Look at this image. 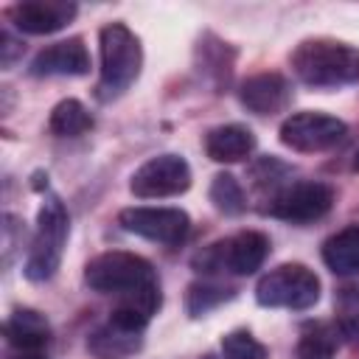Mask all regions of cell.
I'll list each match as a JSON object with an SVG mask.
<instances>
[{"label":"cell","instance_id":"obj_24","mask_svg":"<svg viewBox=\"0 0 359 359\" xmlns=\"http://www.w3.org/2000/svg\"><path fill=\"white\" fill-rule=\"evenodd\" d=\"M20 359H42L39 353H20Z\"/></svg>","mask_w":359,"mask_h":359},{"label":"cell","instance_id":"obj_22","mask_svg":"<svg viewBox=\"0 0 359 359\" xmlns=\"http://www.w3.org/2000/svg\"><path fill=\"white\" fill-rule=\"evenodd\" d=\"M227 294V289L222 286H210V283H191L188 286V294H185V309L191 317H199L205 311H210L213 306H219Z\"/></svg>","mask_w":359,"mask_h":359},{"label":"cell","instance_id":"obj_13","mask_svg":"<svg viewBox=\"0 0 359 359\" xmlns=\"http://www.w3.org/2000/svg\"><path fill=\"white\" fill-rule=\"evenodd\" d=\"M238 98L255 115H275L292 104V84L280 73H258L241 84Z\"/></svg>","mask_w":359,"mask_h":359},{"label":"cell","instance_id":"obj_17","mask_svg":"<svg viewBox=\"0 0 359 359\" xmlns=\"http://www.w3.org/2000/svg\"><path fill=\"white\" fill-rule=\"evenodd\" d=\"M323 261L334 275L359 272V224L342 227L323 244Z\"/></svg>","mask_w":359,"mask_h":359},{"label":"cell","instance_id":"obj_5","mask_svg":"<svg viewBox=\"0 0 359 359\" xmlns=\"http://www.w3.org/2000/svg\"><path fill=\"white\" fill-rule=\"evenodd\" d=\"M255 300L264 309H311L320 300V278L303 264H280L258 280Z\"/></svg>","mask_w":359,"mask_h":359},{"label":"cell","instance_id":"obj_16","mask_svg":"<svg viewBox=\"0 0 359 359\" xmlns=\"http://www.w3.org/2000/svg\"><path fill=\"white\" fill-rule=\"evenodd\" d=\"M87 348L95 359H129L140 348V334L126 331V328L107 320V325H101L90 334Z\"/></svg>","mask_w":359,"mask_h":359},{"label":"cell","instance_id":"obj_19","mask_svg":"<svg viewBox=\"0 0 359 359\" xmlns=\"http://www.w3.org/2000/svg\"><path fill=\"white\" fill-rule=\"evenodd\" d=\"M339 345V331L328 323H317L303 331L297 342V359H331Z\"/></svg>","mask_w":359,"mask_h":359},{"label":"cell","instance_id":"obj_2","mask_svg":"<svg viewBox=\"0 0 359 359\" xmlns=\"http://www.w3.org/2000/svg\"><path fill=\"white\" fill-rule=\"evenodd\" d=\"M98 45H101V76L95 84V95L101 101H112L123 95L140 76L143 48L140 39L123 22L104 25L98 34Z\"/></svg>","mask_w":359,"mask_h":359},{"label":"cell","instance_id":"obj_4","mask_svg":"<svg viewBox=\"0 0 359 359\" xmlns=\"http://www.w3.org/2000/svg\"><path fill=\"white\" fill-rule=\"evenodd\" d=\"M84 283L93 292L126 297L146 286H157V275L143 255H135L126 250H109L95 255L84 266Z\"/></svg>","mask_w":359,"mask_h":359},{"label":"cell","instance_id":"obj_11","mask_svg":"<svg viewBox=\"0 0 359 359\" xmlns=\"http://www.w3.org/2000/svg\"><path fill=\"white\" fill-rule=\"evenodd\" d=\"M73 17H76V3L67 0H22L11 8V22L17 25V31L31 36L62 31Z\"/></svg>","mask_w":359,"mask_h":359},{"label":"cell","instance_id":"obj_25","mask_svg":"<svg viewBox=\"0 0 359 359\" xmlns=\"http://www.w3.org/2000/svg\"><path fill=\"white\" fill-rule=\"evenodd\" d=\"M353 171H359V151H356V157H353Z\"/></svg>","mask_w":359,"mask_h":359},{"label":"cell","instance_id":"obj_3","mask_svg":"<svg viewBox=\"0 0 359 359\" xmlns=\"http://www.w3.org/2000/svg\"><path fill=\"white\" fill-rule=\"evenodd\" d=\"M70 233V216L59 196H48L36 213V236L25 258V278L34 283L50 280L62 264V252Z\"/></svg>","mask_w":359,"mask_h":359},{"label":"cell","instance_id":"obj_7","mask_svg":"<svg viewBox=\"0 0 359 359\" xmlns=\"http://www.w3.org/2000/svg\"><path fill=\"white\" fill-rule=\"evenodd\" d=\"M348 135L345 121L325 115V112H294L280 123V143L292 151H328Z\"/></svg>","mask_w":359,"mask_h":359},{"label":"cell","instance_id":"obj_18","mask_svg":"<svg viewBox=\"0 0 359 359\" xmlns=\"http://www.w3.org/2000/svg\"><path fill=\"white\" fill-rule=\"evenodd\" d=\"M48 129L59 137H79L84 132L93 129V115L87 112V107L76 98H65L50 109L48 118Z\"/></svg>","mask_w":359,"mask_h":359},{"label":"cell","instance_id":"obj_10","mask_svg":"<svg viewBox=\"0 0 359 359\" xmlns=\"http://www.w3.org/2000/svg\"><path fill=\"white\" fill-rule=\"evenodd\" d=\"M118 224L126 233L157 244H180L188 236L191 219L180 208H126L121 210Z\"/></svg>","mask_w":359,"mask_h":359},{"label":"cell","instance_id":"obj_23","mask_svg":"<svg viewBox=\"0 0 359 359\" xmlns=\"http://www.w3.org/2000/svg\"><path fill=\"white\" fill-rule=\"evenodd\" d=\"M0 39H3V65L8 67V65L14 62V50H20V48H17V42L8 36V31H3V36H0Z\"/></svg>","mask_w":359,"mask_h":359},{"label":"cell","instance_id":"obj_9","mask_svg":"<svg viewBox=\"0 0 359 359\" xmlns=\"http://www.w3.org/2000/svg\"><path fill=\"white\" fill-rule=\"evenodd\" d=\"M334 205V191L325 182H294L272 196L266 213L292 224H309L323 219Z\"/></svg>","mask_w":359,"mask_h":359},{"label":"cell","instance_id":"obj_8","mask_svg":"<svg viewBox=\"0 0 359 359\" xmlns=\"http://www.w3.org/2000/svg\"><path fill=\"white\" fill-rule=\"evenodd\" d=\"M191 188V165L180 154H157L146 160L129 182V191L140 199H165Z\"/></svg>","mask_w":359,"mask_h":359},{"label":"cell","instance_id":"obj_6","mask_svg":"<svg viewBox=\"0 0 359 359\" xmlns=\"http://www.w3.org/2000/svg\"><path fill=\"white\" fill-rule=\"evenodd\" d=\"M269 255V238L258 230H241L224 241L210 244L202 255H196V266L202 269H227L233 275H252Z\"/></svg>","mask_w":359,"mask_h":359},{"label":"cell","instance_id":"obj_14","mask_svg":"<svg viewBox=\"0 0 359 359\" xmlns=\"http://www.w3.org/2000/svg\"><path fill=\"white\" fill-rule=\"evenodd\" d=\"M255 151V135L241 123L213 126L205 135V154L213 163H241Z\"/></svg>","mask_w":359,"mask_h":359},{"label":"cell","instance_id":"obj_15","mask_svg":"<svg viewBox=\"0 0 359 359\" xmlns=\"http://www.w3.org/2000/svg\"><path fill=\"white\" fill-rule=\"evenodd\" d=\"M3 334L20 353H39L50 339V325L34 309H14L3 323Z\"/></svg>","mask_w":359,"mask_h":359},{"label":"cell","instance_id":"obj_12","mask_svg":"<svg viewBox=\"0 0 359 359\" xmlns=\"http://www.w3.org/2000/svg\"><path fill=\"white\" fill-rule=\"evenodd\" d=\"M87 73H90V53L79 36L48 45L31 62V76H87Z\"/></svg>","mask_w":359,"mask_h":359},{"label":"cell","instance_id":"obj_20","mask_svg":"<svg viewBox=\"0 0 359 359\" xmlns=\"http://www.w3.org/2000/svg\"><path fill=\"white\" fill-rule=\"evenodd\" d=\"M210 202H213L216 210H222L227 216H238L247 208L244 191H241V185H238V180L233 174H216L213 177V182H210Z\"/></svg>","mask_w":359,"mask_h":359},{"label":"cell","instance_id":"obj_1","mask_svg":"<svg viewBox=\"0 0 359 359\" xmlns=\"http://www.w3.org/2000/svg\"><path fill=\"white\" fill-rule=\"evenodd\" d=\"M294 76L314 90H337L359 81V50L337 39H303L292 53Z\"/></svg>","mask_w":359,"mask_h":359},{"label":"cell","instance_id":"obj_21","mask_svg":"<svg viewBox=\"0 0 359 359\" xmlns=\"http://www.w3.org/2000/svg\"><path fill=\"white\" fill-rule=\"evenodd\" d=\"M222 359H266V348L244 328L222 337Z\"/></svg>","mask_w":359,"mask_h":359}]
</instances>
